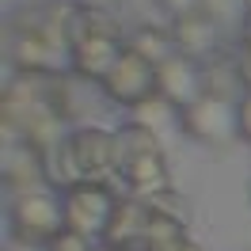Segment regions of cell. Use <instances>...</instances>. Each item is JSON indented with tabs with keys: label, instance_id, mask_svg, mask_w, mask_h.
Returning a JSON list of instances; mask_svg holds the SVG:
<instances>
[{
	"label": "cell",
	"instance_id": "1",
	"mask_svg": "<svg viewBox=\"0 0 251 251\" xmlns=\"http://www.w3.org/2000/svg\"><path fill=\"white\" fill-rule=\"evenodd\" d=\"M61 228H65L61 194H50L42 187L12 194V202H8V236H12L16 248L42 251Z\"/></svg>",
	"mask_w": 251,
	"mask_h": 251
},
{
	"label": "cell",
	"instance_id": "2",
	"mask_svg": "<svg viewBox=\"0 0 251 251\" xmlns=\"http://www.w3.org/2000/svg\"><path fill=\"white\" fill-rule=\"evenodd\" d=\"M179 129L187 133L190 141L198 145H232L240 137V110L228 99H217V95H198L190 107L179 110Z\"/></svg>",
	"mask_w": 251,
	"mask_h": 251
},
{
	"label": "cell",
	"instance_id": "3",
	"mask_svg": "<svg viewBox=\"0 0 251 251\" xmlns=\"http://www.w3.org/2000/svg\"><path fill=\"white\" fill-rule=\"evenodd\" d=\"M114 205H118V194L107 190V183H73V187L61 190L65 228L92 236V240H103Z\"/></svg>",
	"mask_w": 251,
	"mask_h": 251
},
{
	"label": "cell",
	"instance_id": "4",
	"mask_svg": "<svg viewBox=\"0 0 251 251\" xmlns=\"http://www.w3.org/2000/svg\"><path fill=\"white\" fill-rule=\"evenodd\" d=\"M103 95L118 107H137L141 99L156 92V65H149L145 57H137L133 50H122L118 65L110 69V76L99 84Z\"/></svg>",
	"mask_w": 251,
	"mask_h": 251
},
{
	"label": "cell",
	"instance_id": "5",
	"mask_svg": "<svg viewBox=\"0 0 251 251\" xmlns=\"http://www.w3.org/2000/svg\"><path fill=\"white\" fill-rule=\"evenodd\" d=\"M8 53H12L16 73H61V61L69 65V46L50 38V34L12 31Z\"/></svg>",
	"mask_w": 251,
	"mask_h": 251
},
{
	"label": "cell",
	"instance_id": "6",
	"mask_svg": "<svg viewBox=\"0 0 251 251\" xmlns=\"http://www.w3.org/2000/svg\"><path fill=\"white\" fill-rule=\"evenodd\" d=\"M156 95H164L172 107H190L198 95H205L202 88V61H190L183 53H172L168 61L156 65Z\"/></svg>",
	"mask_w": 251,
	"mask_h": 251
},
{
	"label": "cell",
	"instance_id": "7",
	"mask_svg": "<svg viewBox=\"0 0 251 251\" xmlns=\"http://www.w3.org/2000/svg\"><path fill=\"white\" fill-rule=\"evenodd\" d=\"M126 42L122 38H76V42H69V69L76 73L80 80H95V84H103L110 76V69L118 65L122 57Z\"/></svg>",
	"mask_w": 251,
	"mask_h": 251
},
{
	"label": "cell",
	"instance_id": "8",
	"mask_svg": "<svg viewBox=\"0 0 251 251\" xmlns=\"http://www.w3.org/2000/svg\"><path fill=\"white\" fill-rule=\"evenodd\" d=\"M46 156L34 149L31 141H19L4 149V187L12 194H23V190H38L46 183Z\"/></svg>",
	"mask_w": 251,
	"mask_h": 251
},
{
	"label": "cell",
	"instance_id": "9",
	"mask_svg": "<svg viewBox=\"0 0 251 251\" xmlns=\"http://www.w3.org/2000/svg\"><path fill=\"white\" fill-rule=\"evenodd\" d=\"M172 38H175V53H183L190 61H205L217 50L221 27L205 12H190V16H175L172 19Z\"/></svg>",
	"mask_w": 251,
	"mask_h": 251
},
{
	"label": "cell",
	"instance_id": "10",
	"mask_svg": "<svg viewBox=\"0 0 251 251\" xmlns=\"http://www.w3.org/2000/svg\"><path fill=\"white\" fill-rule=\"evenodd\" d=\"M122 183L129 187V194L133 198H152V194H160V190L172 187V172H168V160H164V152H137V156H126L122 164Z\"/></svg>",
	"mask_w": 251,
	"mask_h": 251
},
{
	"label": "cell",
	"instance_id": "11",
	"mask_svg": "<svg viewBox=\"0 0 251 251\" xmlns=\"http://www.w3.org/2000/svg\"><path fill=\"white\" fill-rule=\"evenodd\" d=\"M149 217H152V209H149V202H145V198H133V194L118 198L114 213H110L107 232H103V248L114 251V248H126V244H133V240H145Z\"/></svg>",
	"mask_w": 251,
	"mask_h": 251
},
{
	"label": "cell",
	"instance_id": "12",
	"mask_svg": "<svg viewBox=\"0 0 251 251\" xmlns=\"http://www.w3.org/2000/svg\"><path fill=\"white\" fill-rule=\"evenodd\" d=\"M122 38V23L107 12V4H76L73 12V27H69V42L76 38Z\"/></svg>",
	"mask_w": 251,
	"mask_h": 251
},
{
	"label": "cell",
	"instance_id": "13",
	"mask_svg": "<svg viewBox=\"0 0 251 251\" xmlns=\"http://www.w3.org/2000/svg\"><path fill=\"white\" fill-rule=\"evenodd\" d=\"M202 88L205 95H217V99H228V103H240L248 88H244V76L232 61H202Z\"/></svg>",
	"mask_w": 251,
	"mask_h": 251
},
{
	"label": "cell",
	"instance_id": "14",
	"mask_svg": "<svg viewBox=\"0 0 251 251\" xmlns=\"http://www.w3.org/2000/svg\"><path fill=\"white\" fill-rule=\"evenodd\" d=\"M122 42H126V50H133V53L145 57L149 65H160V61H168L175 53L172 31H156V27H137L133 34H126Z\"/></svg>",
	"mask_w": 251,
	"mask_h": 251
},
{
	"label": "cell",
	"instance_id": "15",
	"mask_svg": "<svg viewBox=\"0 0 251 251\" xmlns=\"http://www.w3.org/2000/svg\"><path fill=\"white\" fill-rule=\"evenodd\" d=\"M133 110V118L129 122H141V126H149V129H168V126H179V107H172L164 95H149V99H141L137 107H129Z\"/></svg>",
	"mask_w": 251,
	"mask_h": 251
},
{
	"label": "cell",
	"instance_id": "16",
	"mask_svg": "<svg viewBox=\"0 0 251 251\" xmlns=\"http://www.w3.org/2000/svg\"><path fill=\"white\" fill-rule=\"evenodd\" d=\"M198 12H205L217 27H240L251 8H248V0H202Z\"/></svg>",
	"mask_w": 251,
	"mask_h": 251
},
{
	"label": "cell",
	"instance_id": "17",
	"mask_svg": "<svg viewBox=\"0 0 251 251\" xmlns=\"http://www.w3.org/2000/svg\"><path fill=\"white\" fill-rule=\"evenodd\" d=\"M149 209H152V213H160V217L179 221V225H187V217H190L187 198H179L172 187H168V190H160V194H152V198H149Z\"/></svg>",
	"mask_w": 251,
	"mask_h": 251
},
{
	"label": "cell",
	"instance_id": "18",
	"mask_svg": "<svg viewBox=\"0 0 251 251\" xmlns=\"http://www.w3.org/2000/svg\"><path fill=\"white\" fill-rule=\"evenodd\" d=\"M42 251H95V240H92V236L73 232V228H61V232L53 236Z\"/></svg>",
	"mask_w": 251,
	"mask_h": 251
},
{
	"label": "cell",
	"instance_id": "19",
	"mask_svg": "<svg viewBox=\"0 0 251 251\" xmlns=\"http://www.w3.org/2000/svg\"><path fill=\"white\" fill-rule=\"evenodd\" d=\"M236 110H240V137H244V141H251V92L236 103Z\"/></svg>",
	"mask_w": 251,
	"mask_h": 251
},
{
	"label": "cell",
	"instance_id": "20",
	"mask_svg": "<svg viewBox=\"0 0 251 251\" xmlns=\"http://www.w3.org/2000/svg\"><path fill=\"white\" fill-rule=\"evenodd\" d=\"M160 8H168L172 16H190L202 8V0H160Z\"/></svg>",
	"mask_w": 251,
	"mask_h": 251
},
{
	"label": "cell",
	"instance_id": "21",
	"mask_svg": "<svg viewBox=\"0 0 251 251\" xmlns=\"http://www.w3.org/2000/svg\"><path fill=\"white\" fill-rule=\"evenodd\" d=\"M236 69H240V76H244V88L251 92V46H240V53H236Z\"/></svg>",
	"mask_w": 251,
	"mask_h": 251
},
{
	"label": "cell",
	"instance_id": "22",
	"mask_svg": "<svg viewBox=\"0 0 251 251\" xmlns=\"http://www.w3.org/2000/svg\"><path fill=\"white\" fill-rule=\"evenodd\" d=\"M152 251H202L190 236H179V240H172V244H160V248H152Z\"/></svg>",
	"mask_w": 251,
	"mask_h": 251
},
{
	"label": "cell",
	"instance_id": "23",
	"mask_svg": "<svg viewBox=\"0 0 251 251\" xmlns=\"http://www.w3.org/2000/svg\"><path fill=\"white\" fill-rule=\"evenodd\" d=\"M240 42H244V46H251V12H248V19L240 23Z\"/></svg>",
	"mask_w": 251,
	"mask_h": 251
},
{
	"label": "cell",
	"instance_id": "24",
	"mask_svg": "<svg viewBox=\"0 0 251 251\" xmlns=\"http://www.w3.org/2000/svg\"><path fill=\"white\" fill-rule=\"evenodd\" d=\"M84 4H110V0H84Z\"/></svg>",
	"mask_w": 251,
	"mask_h": 251
}]
</instances>
